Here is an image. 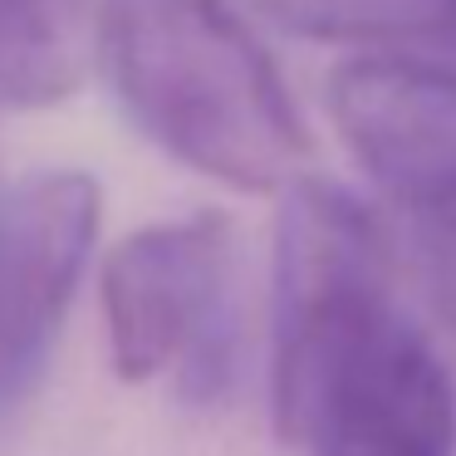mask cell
<instances>
[{
  "instance_id": "6da1fadb",
  "label": "cell",
  "mask_w": 456,
  "mask_h": 456,
  "mask_svg": "<svg viewBox=\"0 0 456 456\" xmlns=\"http://www.w3.org/2000/svg\"><path fill=\"white\" fill-rule=\"evenodd\" d=\"M94 54L123 113L172 162L231 191L305 177L309 128L231 0H99Z\"/></svg>"
},
{
  "instance_id": "7a4b0ae2",
  "label": "cell",
  "mask_w": 456,
  "mask_h": 456,
  "mask_svg": "<svg viewBox=\"0 0 456 456\" xmlns=\"http://www.w3.org/2000/svg\"><path fill=\"white\" fill-rule=\"evenodd\" d=\"M393 270V236L354 191L324 177L280 191L270 265V412L280 442L299 446L334 368L397 314Z\"/></svg>"
},
{
  "instance_id": "3957f363",
  "label": "cell",
  "mask_w": 456,
  "mask_h": 456,
  "mask_svg": "<svg viewBox=\"0 0 456 456\" xmlns=\"http://www.w3.org/2000/svg\"><path fill=\"white\" fill-rule=\"evenodd\" d=\"M236 236L221 211L123 236L99 275L109 363L123 383L177 378V393L211 403L236 368Z\"/></svg>"
},
{
  "instance_id": "277c9868",
  "label": "cell",
  "mask_w": 456,
  "mask_h": 456,
  "mask_svg": "<svg viewBox=\"0 0 456 456\" xmlns=\"http://www.w3.org/2000/svg\"><path fill=\"white\" fill-rule=\"evenodd\" d=\"M103 191L79 167H50L0 187V412L35 387L74 305Z\"/></svg>"
},
{
  "instance_id": "5b68a950",
  "label": "cell",
  "mask_w": 456,
  "mask_h": 456,
  "mask_svg": "<svg viewBox=\"0 0 456 456\" xmlns=\"http://www.w3.org/2000/svg\"><path fill=\"white\" fill-rule=\"evenodd\" d=\"M329 118L403 211L456 187V69L393 50L354 54L329 74Z\"/></svg>"
},
{
  "instance_id": "8992f818",
  "label": "cell",
  "mask_w": 456,
  "mask_h": 456,
  "mask_svg": "<svg viewBox=\"0 0 456 456\" xmlns=\"http://www.w3.org/2000/svg\"><path fill=\"white\" fill-rule=\"evenodd\" d=\"M309 456H452L456 387L422 329L393 314L324 383L299 436Z\"/></svg>"
},
{
  "instance_id": "52a82bcc",
  "label": "cell",
  "mask_w": 456,
  "mask_h": 456,
  "mask_svg": "<svg viewBox=\"0 0 456 456\" xmlns=\"http://www.w3.org/2000/svg\"><path fill=\"white\" fill-rule=\"evenodd\" d=\"M99 45L94 0H0V113L69 99Z\"/></svg>"
},
{
  "instance_id": "ba28073f",
  "label": "cell",
  "mask_w": 456,
  "mask_h": 456,
  "mask_svg": "<svg viewBox=\"0 0 456 456\" xmlns=\"http://www.w3.org/2000/svg\"><path fill=\"white\" fill-rule=\"evenodd\" d=\"M256 11L314 45H403L456 25V0H256Z\"/></svg>"
},
{
  "instance_id": "9c48e42d",
  "label": "cell",
  "mask_w": 456,
  "mask_h": 456,
  "mask_svg": "<svg viewBox=\"0 0 456 456\" xmlns=\"http://www.w3.org/2000/svg\"><path fill=\"white\" fill-rule=\"evenodd\" d=\"M407 250L432 314L456 329V187L407 211Z\"/></svg>"
},
{
  "instance_id": "30bf717a",
  "label": "cell",
  "mask_w": 456,
  "mask_h": 456,
  "mask_svg": "<svg viewBox=\"0 0 456 456\" xmlns=\"http://www.w3.org/2000/svg\"><path fill=\"white\" fill-rule=\"evenodd\" d=\"M452 40H456V25H452Z\"/></svg>"
}]
</instances>
